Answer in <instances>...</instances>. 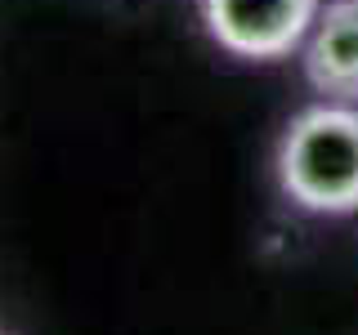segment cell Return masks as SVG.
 <instances>
[{
    "mask_svg": "<svg viewBox=\"0 0 358 335\" xmlns=\"http://www.w3.org/2000/svg\"><path fill=\"white\" fill-rule=\"evenodd\" d=\"M305 81L331 103H358V5L331 0L300 45Z\"/></svg>",
    "mask_w": 358,
    "mask_h": 335,
    "instance_id": "cell-3",
    "label": "cell"
},
{
    "mask_svg": "<svg viewBox=\"0 0 358 335\" xmlns=\"http://www.w3.org/2000/svg\"><path fill=\"white\" fill-rule=\"evenodd\" d=\"M327 0H197L206 36L246 63H278L305 45Z\"/></svg>",
    "mask_w": 358,
    "mask_h": 335,
    "instance_id": "cell-2",
    "label": "cell"
},
{
    "mask_svg": "<svg viewBox=\"0 0 358 335\" xmlns=\"http://www.w3.org/2000/svg\"><path fill=\"white\" fill-rule=\"evenodd\" d=\"M354 5H358V0H354Z\"/></svg>",
    "mask_w": 358,
    "mask_h": 335,
    "instance_id": "cell-4",
    "label": "cell"
},
{
    "mask_svg": "<svg viewBox=\"0 0 358 335\" xmlns=\"http://www.w3.org/2000/svg\"><path fill=\"white\" fill-rule=\"evenodd\" d=\"M278 188L309 215L358 210V103H309L278 139Z\"/></svg>",
    "mask_w": 358,
    "mask_h": 335,
    "instance_id": "cell-1",
    "label": "cell"
}]
</instances>
